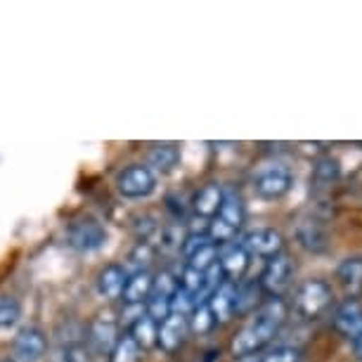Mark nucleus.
Segmentation results:
<instances>
[{"label":"nucleus","mask_w":362,"mask_h":362,"mask_svg":"<svg viewBox=\"0 0 362 362\" xmlns=\"http://www.w3.org/2000/svg\"><path fill=\"white\" fill-rule=\"evenodd\" d=\"M284 320H286V308H284L282 298H270L268 303H263L256 315L239 329L235 341H232V353H235L237 358L258 353L277 337Z\"/></svg>","instance_id":"obj_1"},{"label":"nucleus","mask_w":362,"mask_h":362,"mask_svg":"<svg viewBox=\"0 0 362 362\" xmlns=\"http://www.w3.org/2000/svg\"><path fill=\"white\" fill-rule=\"evenodd\" d=\"M332 298L334 291L325 279H305L298 286L296 296H293V310L300 317H308V320L320 317L332 305Z\"/></svg>","instance_id":"obj_2"},{"label":"nucleus","mask_w":362,"mask_h":362,"mask_svg":"<svg viewBox=\"0 0 362 362\" xmlns=\"http://www.w3.org/2000/svg\"><path fill=\"white\" fill-rule=\"evenodd\" d=\"M116 189L126 199H145L156 189V175L142 163H133L116 175Z\"/></svg>","instance_id":"obj_3"},{"label":"nucleus","mask_w":362,"mask_h":362,"mask_svg":"<svg viewBox=\"0 0 362 362\" xmlns=\"http://www.w3.org/2000/svg\"><path fill=\"white\" fill-rule=\"evenodd\" d=\"M66 242L76 251L90 254V251H98L107 244V228L100 221H95V218H81V221L69 225Z\"/></svg>","instance_id":"obj_4"},{"label":"nucleus","mask_w":362,"mask_h":362,"mask_svg":"<svg viewBox=\"0 0 362 362\" xmlns=\"http://www.w3.org/2000/svg\"><path fill=\"white\" fill-rule=\"evenodd\" d=\"M291 185H293V175L286 166L263 168L261 173L254 177V192L261 197V199H268V202L282 199L291 189Z\"/></svg>","instance_id":"obj_5"},{"label":"nucleus","mask_w":362,"mask_h":362,"mask_svg":"<svg viewBox=\"0 0 362 362\" xmlns=\"http://www.w3.org/2000/svg\"><path fill=\"white\" fill-rule=\"evenodd\" d=\"M291 275H293V261L282 251V254L268 258V265H265L258 284H261V289L265 293L279 298V293H284L286 286L291 284Z\"/></svg>","instance_id":"obj_6"},{"label":"nucleus","mask_w":362,"mask_h":362,"mask_svg":"<svg viewBox=\"0 0 362 362\" xmlns=\"http://www.w3.org/2000/svg\"><path fill=\"white\" fill-rule=\"evenodd\" d=\"M242 247L249 251V256L272 258L284 251V237L275 228H256L244 235Z\"/></svg>","instance_id":"obj_7"},{"label":"nucleus","mask_w":362,"mask_h":362,"mask_svg":"<svg viewBox=\"0 0 362 362\" xmlns=\"http://www.w3.org/2000/svg\"><path fill=\"white\" fill-rule=\"evenodd\" d=\"M12 348H15V355L22 362H38L43 360L47 351V339L38 327H24V329L17 332Z\"/></svg>","instance_id":"obj_8"},{"label":"nucleus","mask_w":362,"mask_h":362,"mask_svg":"<svg viewBox=\"0 0 362 362\" xmlns=\"http://www.w3.org/2000/svg\"><path fill=\"white\" fill-rule=\"evenodd\" d=\"M334 329H337L341 337L346 339H355L362 334V303L358 298H346L344 303H339V308L334 310L332 315Z\"/></svg>","instance_id":"obj_9"},{"label":"nucleus","mask_w":362,"mask_h":362,"mask_svg":"<svg viewBox=\"0 0 362 362\" xmlns=\"http://www.w3.org/2000/svg\"><path fill=\"white\" fill-rule=\"evenodd\" d=\"M206 305L218 325L230 322L237 315V284L230 282V279H223V284L214 291Z\"/></svg>","instance_id":"obj_10"},{"label":"nucleus","mask_w":362,"mask_h":362,"mask_svg":"<svg viewBox=\"0 0 362 362\" xmlns=\"http://www.w3.org/2000/svg\"><path fill=\"white\" fill-rule=\"evenodd\" d=\"M249 251L242 247V242H230V244H223L218 249V265L223 270V277H228L230 282H235L237 277H242L244 272L249 268Z\"/></svg>","instance_id":"obj_11"},{"label":"nucleus","mask_w":362,"mask_h":362,"mask_svg":"<svg viewBox=\"0 0 362 362\" xmlns=\"http://www.w3.org/2000/svg\"><path fill=\"white\" fill-rule=\"evenodd\" d=\"M189 332V322L187 317L182 315H170L163 320V322H159V334H156V344H159L166 353H173L177 351V348L182 346V341H185Z\"/></svg>","instance_id":"obj_12"},{"label":"nucleus","mask_w":362,"mask_h":362,"mask_svg":"<svg viewBox=\"0 0 362 362\" xmlns=\"http://www.w3.org/2000/svg\"><path fill=\"white\" fill-rule=\"evenodd\" d=\"M126 282H128L126 268H121V265H116V263L105 265V268L100 270V275H98V291L105 298L116 300V298L124 296Z\"/></svg>","instance_id":"obj_13"},{"label":"nucleus","mask_w":362,"mask_h":362,"mask_svg":"<svg viewBox=\"0 0 362 362\" xmlns=\"http://www.w3.org/2000/svg\"><path fill=\"white\" fill-rule=\"evenodd\" d=\"M296 239L298 244L310 254H322L329 247V237H327V230L320 225L317 221H300L296 228Z\"/></svg>","instance_id":"obj_14"},{"label":"nucleus","mask_w":362,"mask_h":362,"mask_svg":"<svg viewBox=\"0 0 362 362\" xmlns=\"http://www.w3.org/2000/svg\"><path fill=\"white\" fill-rule=\"evenodd\" d=\"M221 204H223V187L216 185V182H209V185H204L199 192L194 194L192 209H194V214L202 218V221H206V218L218 216Z\"/></svg>","instance_id":"obj_15"},{"label":"nucleus","mask_w":362,"mask_h":362,"mask_svg":"<svg viewBox=\"0 0 362 362\" xmlns=\"http://www.w3.org/2000/svg\"><path fill=\"white\" fill-rule=\"evenodd\" d=\"M152 272L149 270H142V272H133L126 282V289H124V303L126 305H142L147 303L149 298V291H152Z\"/></svg>","instance_id":"obj_16"},{"label":"nucleus","mask_w":362,"mask_h":362,"mask_svg":"<svg viewBox=\"0 0 362 362\" xmlns=\"http://www.w3.org/2000/svg\"><path fill=\"white\" fill-rule=\"evenodd\" d=\"M177 161H180V152H177L175 145H170V142H163V145H154L149 149V156H147V168L152 170V173H161L166 175L170 173Z\"/></svg>","instance_id":"obj_17"},{"label":"nucleus","mask_w":362,"mask_h":362,"mask_svg":"<svg viewBox=\"0 0 362 362\" xmlns=\"http://www.w3.org/2000/svg\"><path fill=\"white\" fill-rule=\"evenodd\" d=\"M337 277L341 286L351 293V298L355 293L362 291V258L353 256V258H346V261H341V265L337 268Z\"/></svg>","instance_id":"obj_18"},{"label":"nucleus","mask_w":362,"mask_h":362,"mask_svg":"<svg viewBox=\"0 0 362 362\" xmlns=\"http://www.w3.org/2000/svg\"><path fill=\"white\" fill-rule=\"evenodd\" d=\"M218 218L235 230H239L244 225V204H242V197H239L235 189H230V187L223 189V204H221V211H218Z\"/></svg>","instance_id":"obj_19"},{"label":"nucleus","mask_w":362,"mask_h":362,"mask_svg":"<svg viewBox=\"0 0 362 362\" xmlns=\"http://www.w3.org/2000/svg\"><path fill=\"white\" fill-rule=\"evenodd\" d=\"M156 334H159V322H154L149 315H140L131 327V337L140 346V351L152 348L156 344Z\"/></svg>","instance_id":"obj_20"},{"label":"nucleus","mask_w":362,"mask_h":362,"mask_svg":"<svg viewBox=\"0 0 362 362\" xmlns=\"http://www.w3.org/2000/svg\"><path fill=\"white\" fill-rule=\"evenodd\" d=\"M218 263V247L214 242L204 244L202 249H197L194 254L187 256V268H192L197 272H206Z\"/></svg>","instance_id":"obj_21"},{"label":"nucleus","mask_w":362,"mask_h":362,"mask_svg":"<svg viewBox=\"0 0 362 362\" xmlns=\"http://www.w3.org/2000/svg\"><path fill=\"white\" fill-rule=\"evenodd\" d=\"M90 339L93 344L98 346V351H114L116 346V327L112 322H102V320H98V322L93 325L90 329Z\"/></svg>","instance_id":"obj_22"},{"label":"nucleus","mask_w":362,"mask_h":362,"mask_svg":"<svg viewBox=\"0 0 362 362\" xmlns=\"http://www.w3.org/2000/svg\"><path fill=\"white\" fill-rule=\"evenodd\" d=\"M22 317V305L15 296H0V329H10Z\"/></svg>","instance_id":"obj_23"},{"label":"nucleus","mask_w":362,"mask_h":362,"mask_svg":"<svg viewBox=\"0 0 362 362\" xmlns=\"http://www.w3.org/2000/svg\"><path fill=\"white\" fill-rule=\"evenodd\" d=\"M261 284L258 282H247L237 286V313H249L251 308H256L258 296H261Z\"/></svg>","instance_id":"obj_24"},{"label":"nucleus","mask_w":362,"mask_h":362,"mask_svg":"<svg viewBox=\"0 0 362 362\" xmlns=\"http://www.w3.org/2000/svg\"><path fill=\"white\" fill-rule=\"evenodd\" d=\"M140 346L135 344L133 337L128 334V337L119 339L112 351V362H138L140 360Z\"/></svg>","instance_id":"obj_25"},{"label":"nucleus","mask_w":362,"mask_h":362,"mask_svg":"<svg viewBox=\"0 0 362 362\" xmlns=\"http://www.w3.org/2000/svg\"><path fill=\"white\" fill-rule=\"evenodd\" d=\"M339 173H341L339 161L332 159V156H325V159H320L315 166H313V177H315L317 182H322V185H332L339 177Z\"/></svg>","instance_id":"obj_26"},{"label":"nucleus","mask_w":362,"mask_h":362,"mask_svg":"<svg viewBox=\"0 0 362 362\" xmlns=\"http://www.w3.org/2000/svg\"><path fill=\"white\" fill-rule=\"evenodd\" d=\"M303 358V353H300V348L296 346H275L270 348L268 353L261 355V362H300Z\"/></svg>","instance_id":"obj_27"},{"label":"nucleus","mask_w":362,"mask_h":362,"mask_svg":"<svg viewBox=\"0 0 362 362\" xmlns=\"http://www.w3.org/2000/svg\"><path fill=\"white\" fill-rule=\"evenodd\" d=\"M214 325H216V320H214V315H211L209 305L206 303L197 305V308L192 310V320H189V329L197 332V334H206Z\"/></svg>","instance_id":"obj_28"},{"label":"nucleus","mask_w":362,"mask_h":362,"mask_svg":"<svg viewBox=\"0 0 362 362\" xmlns=\"http://www.w3.org/2000/svg\"><path fill=\"white\" fill-rule=\"evenodd\" d=\"M202 282H204V272L185 268V270H182V277H180V282H177V286H180V289H185L187 293H192V298H194L197 291L202 289Z\"/></svg>","instance_id":"obj_29"},{"label":"nucleus","mask_w":362,"mask_h":362,"mask_svg":"<svg viewBox=\"0 0 362 362\" xmlns=\"http://www.w3.org/2000/svg\"><path fill=\"white\" fill-rule=\"evenodd\" d=\"M351 346H353V355H355V358L362 360V334H360V337H355V339L351 341Z\"/></svg>","instance_id":"obj_30"},{"label":"nucleus","mask_w":362,"mask_h":362,"mask_svg":"<svg viewBox=\"0 0 362 362\" xmlns=\"http://www.w3.org/2000/svg\"><path fill=\"white\" fill-rule=\"evenodd\" d=\"M3 362H10V360H3Z\"/></svg>","instance_id":"obj_31"}]
</instances>
